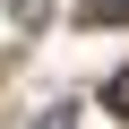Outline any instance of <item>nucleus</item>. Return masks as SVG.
Returning a JSON list of instances; mask_svg holds the SVG:
<instances>
[{
    "mask_svg": "<svg viewBox=\"0 0 129 129\" xmlns=\"http://www.w3.org/2000/svg\"><path fill=\"white\" fill-rule=\"evenodd\" d=\"M86 17H129V0H86Z\"/></svg>",
    "mask_w": 129,
    "mask_h": 129,
    "instance_id": "7ed1b4c3",
    "label": "nucleus"
},
{
    "mask_svg": "<svg viewBox=\"0 0 129 129\" xmlns=\"http://www.w3.org/2000/svg\"><path fill=\"white\" fill-rule=\"evenodd\" d=\"M103 103H112V112H120V120H129V69H120V78H112V86H103Z\"/></svg>",
    "mask_w": 129,
    "mask_h": 129,
    "instance_id": "f257e3e1",
    "label": "nucleus"
},
{
    "mask_svg": "<svg viewBox=\"0 0 129 129\" xmlns=\"http://www.w3.org/2000/svg\"><path fill=\"white\" fill-rule=\"evenodd\" d=\"M35 129H78V112H69V103H52V112H43Z\"/></svg>",
    "mask_w": 129,
    "mask_h": 129,
    "instance_id": "f03ea898",
    "label": "nucleus"
}]
</instances>
